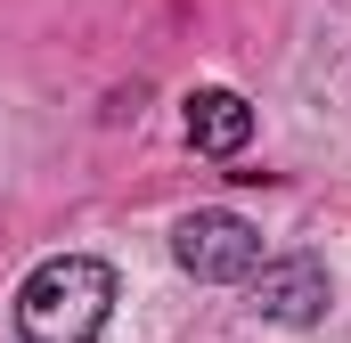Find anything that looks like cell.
Masks as SVG:
<instances>
[{
	"label": "cell",
	"mask_w": 351,
	"mask_h": 343,
	"mask_svg": "<svg viewBox=\"0 0 351 343\" xmlns=\"http://www.w3.org/2000/svg\"><path fill=\"white\" fill-rule=\"evenodd\" d=\"M114 319V270L98 254H49L16 286V335L25 343H98Z\"/></svg>",
	"instance_id": "cell-1"
},
{
	"label": "cell",
	"mask_w": 351,
	"mask_h": 343,
	"mask_svg": "<svg viewBox=\"0 0 351 343\" xmlns=\"http://www.w3.org/2000/svg\"><path fill=\"white\" fill-rule=\"evenodd\" d=\"M172 261L196 286H245V270L262 261V229L237 213H188L172 229Z\"/></svg>",
	"instance_id": "cell-2"
},
{
	"label": "cell",
	"mask_w": 351,
	"mask_h": 343,
	"mask_svg": "<svg viewBox=\"0 0 351 343\" xmlns=\"http://www.w3.org/2000/svg\"><path fill=\"white\" fill-rule=\"evenodd\" d=\"M245 294H254V311L278 319V327H319L327 303H335V278L311 254H278V261H254L245 270Z\"/></svg>",
	"instance_id": "cell-3"
},
{
	"label": "cell",
	"mask_w": 351,
	"mask_h": 343,
	"mask_svg": "<svg viewBox=\"0 0 351 343\" xmlns=\"http://www.w3.org/2000/svg\"><path fill=\"white\" fill-rule=\"evenodd\" d=\"M180 131H188V147H196V156L229 164V156H245V147H254V106H245L237 90L204 82V90H188V106H180Z\"/></svg>",
	"instance_id": "cell-4"
}]
</instances>
